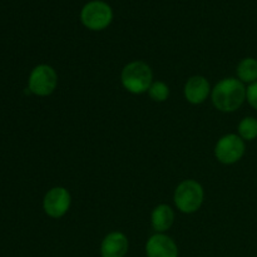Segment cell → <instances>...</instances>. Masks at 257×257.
Returning a JSON list of instances; mask_svg holds the SVG:
<instances>
[{"mask_svg": "<svg viewBox=\"0 0 257 257\" xmlns=\"http://www.w3.org/2000/svg\"><path fill=\"white\" fill-rule=\"evenodd\" d=\"M58 84V77L55 70L48 64H39L32 70L28 80L29 90L39 97H47L52 94Z\"/></svg>", "mask_w": 257, "mask_h": 257, "instance_id": "5", "label": "cell"}, {"mask_svg": "<svg viewBox=\"0 0 257 257\" xmlns=\"http://www.w3.org/2000/svg\"><path fill=\"white\" fill-rule=\"evenodd\" d=\"M245 150V142L240 136L226 135L216 145L215 155L223 165H233L242 158Z\"/></svg>", "mask_w": 257, "mask_h": 257, "instance_id": "6", "label": "cell"}, {"mask_svg": "<svg viewBox=\"0 0 257 257\" xmlns=\"http://www.w3.org/2000/svg\"><path fill=\"white\" fill-rule=\"evenodd\" d=\"M45 213L53 218L63 217L70 207V195L64 187H54L49 190L43 201Z\"/></svg>", "mask_w": 257, "mask_h": 257, "instance_id": "7", "label": "cell"}, {"mask_svg": "<svg viewBox=\"0 0 257 257\" xmlns=\"http://www.w3.org/2000/svg\"><path fill=\"white\" fill-rule=\"evenodd\" d=\"M148 94L155 102H165L170 95V88L163 82H153L148 89Z\"/></svg>", "mask_w": 257, "mask_h": 257, "instance_id": "14", "label": "cell"}, {"mask_svg": "<svg viewBox=\"0 0 257 257\" xmlns=\"http://www.w3.org/2000/svg\"><path fill=\"white\" fill-rule=\"evenodd\" d=\"M237 77L241 82L255 83L257 82V59L245 58L237 65Z\"/></svg>", "mask_w": 257, "mask_h": 257, "instance_id": "12", "label": "cell"}, {"mask_svg": "<svg viewBox=\"0 0 257 257\" xmlns=\"http://www.w3.org/2000/svg\"><path fill=\"white\" fill-rule=\"evenodd\" d=\"M112 8L102 0L87 3L80 12L83 25L90 30H103L112 23Z\"/></svg>", "mask_w": 257, "mask_h": 257, "instance_id": "4", "label": "cell"}, {"mask_svg": "<svg viewBox=\"0 0 257 257\" xmlns=\"http://www.w3.org/2000/svg\"><path fill=\"white\" fill-rule=\"evenodd\" d=\"M173 220H175V213L172 208L168 205H160L152 211L151 215V223L152 227L157 231L158 233L165 232L172 226Z\"/></svg>", "mask_w": 257, "mask_h": 257, "instance_id": "11", "label": "cell"}, {"mask_svg": "<svg viewBox=\"0 0 257 257\" xmlns=\"http://www.w3.org/2000/svg\"><path fill=\"white\" fill-rule=\"evenodd\" d=\"M246 99L250 103L251 107L257 109V82L251 83V84L246 88Z\"/></svg>", "mask_w": 257, "mask_h": 257, "instance_id": "15", "label": "cell"}, {"mask_svg": "<svg viewBox=\"0 0 257 257\" xmlns=\"http://www.w3.org/2000/svg\"><path fill=\"white\" fill-rule=\"evenodd\" d=\"M238 133L242 140L253 141L257 138V119L253 117H245L238 123Z\"/></svg>", "mask_w": 257, "mask_h": 257, "instance_id": "13", "label": "cell"}, {"mask_svg": "<svg viewBox=\"0 0 257 257\" xmlns=\"http://www.w3.org/2000/svg\"><path fill=\"white\" fill-rule=\"evenodd\" d=\"M210 83L205 77L196 75L190 78L185 85V97L192 104H201L210 95Z\"/></svg>", "mask_w": 257, "mask_h": 257, "instance_id": "10", "label": "cell"}, {"mask_svg": "<svg viewBox=\"0 0 257 257\" xmlns=\"http://www.w3.org/2000/svg\"><path fill=\"white\" fill-rule=\"evenodd\" d=\"M147 257H178V247L175 241L163 233H156L146 243Z\"/></svg>", "mask_w": 257, "mask_h": 257, "instance_id": "8", "label": "cell"}, {"mask_svg": "<svg viewBox=\"0 0 257 257\" xmlns=\"http://www.w3.org/2000/svg\"><path fill=\"white\" fill-rule=\"evenodd\" d=\"M203 196V188L197 181L186 180L176 188L175 203L181 212L193 213L200 210Z\"/></svg>", "mask_w": 257, "mask_h": 257, "instance_id": "3", "label": "cell"}, {"mask_svg": "<svg viewBox=\"0 0 257 257\" xmlns=\"http://www.w3.org/2000/svg\"><path fill=\"white\" fill-rule=\"evenodd\" d=\"M246 99V88L240 79L225 78L212 89V102L218 110L233 112Z\"/></svg>", "mask_w": 257, "mask_h": 257, "instance_id": "1", "label": "cell"}, {"mask_svg": "<svg viewBox=\"0 0 257 257\" xmlns=\"http://www.w3.org/2000/svg\"><path fill=\"white\" fill-rule=\"evenodd\" d=\"M130 242L124 233L110 232L103 238L100 243V256L102 257H124L128 252Z\"/></svg>", "mask_w": 257, "mask_h": 257, "instance_id": "9", "label": "cell"}, {"mask_svg": "<svg viewBox=\"0 0 257 257\" xmlns=\"http://www.w3.org/2000/svg\"><path fill=\"white\" fill-rule=\"evenodd\" d=\"M153 74L150 65L145 62L135 60L123 68L120 74V82L123 87L132 94H142L148 92L152 84Z\"/></svg>", "mask_w": 257, "mask_h": 257, "instance_id": "2", "label": "cell"}]
</instances>
